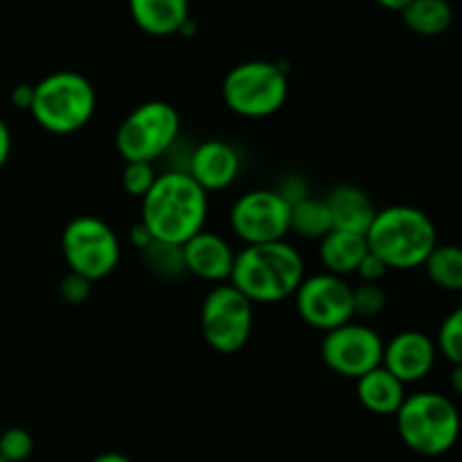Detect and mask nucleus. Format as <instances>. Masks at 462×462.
<instances>
[{"instance_id": "nucleus-18", "label": "nucleus", "mask_w": 462, "mask_h": 462, "mask_svg": "<svg viewBox=\"0 0 462 462\" xmlns=\"http://www.w3.org/2000/svg\"><path fill=\"white\" fill-rule=\"evenodd\" d=\"M356 395L370 413L395 415L406 400V386L383 365H379L356 379Z\"/></svg>"}, {"instance_id": "nucleus-19", "label": "nucleus", "mask_w": 462, "mask_h": 462, "mask_svg": "<svg viewBox=\"0 0 462 462\" xmlns=\"http://www.w3.org/2000/svg\"><path fill=\"white\" fill-rule=\"evenodd\" d=\"M365 253H368L365 235L332 230V233L320 239L319 255L325 266V273H332L337 278L356 273Z\"/></svg>"}, {"instance_id": "nucleus-3", "label": "nucleus", "mask_w": 462, "mask_h": 462, "mask_svg": "<svg viewBox=\"0 0 462 462\" xmlns=\"http://www.w3.org/2000/svg\"><path fill=\"white\" fill-rule=\"evenodd\" d=\"M365 244L388 269H418L436 248L438 233L427 212L411 206H391L377 210Z\"/></svg>"}, {"instance_id": "nucleus-20", "label": "nucleus", "mask_w": 462, "mask_h": 462, "mask_svg": "<svg viewBox=\"0 0 462 462\" xmlns=\"http://www.w3.org/2000/svg\"><path fill=\"white\" fill-rule=\"evenodd\" d=\"M400 14L404 25L420 36L445 34L454 21V12L447 0H411Z\"/></svg>"}, {"instance_id": "nucleus-2", "label": "nucleus", "mask_w": 462, "mask_h": 462, "mask_svg": "<svg viewBox=\"0 0 462 462\" xmlns=\"http://www.w3.org/2000/svg\"><path fill=\"white\" fill-rule=\"evenodd\" d=\"M305 280L300 253L282 242L255 244L235 253L230 284L251 302H280L293 296Z\"/></svg>"}, {"instance_id": "nucleus-35", "label": "nucleus", "mask_w": 462, "mask_h": 462, "mask_svg": "<svg viewBox=\"0 0 462 462\" xmlns=\"http://www.w3.org/2000/svg\"><path fill=\"white\" fill-rule=\"evenodd\" d=\"M462 365H454V373H451V382H454V391L460 393L462 391Z\"/></svg>"}, {"instance_id": "nucleus-10", "label": "nucleus", "mask_w": 462, "mask_h": 462, "mask_svg": "<svg viewBox=\"0 0 462 462\" xmlns=\"http://www.w3.org/2000/svg\"><path fill=\"white\" fill-rule=\"evenodd\" d=\"M291 203L278 189H251L235 201L230 226L246 246L282 242L289 235Z\"/></svg>"}, {"instance_id": "nucleus-15", "label": "nucleus", "mask_w": 462, "mask_h": 462, "mask_svg": "<svg viewBox=\"0 0 462 462\" xmlns=\"http://www.w3.org/2000/svg\"><path fill=\"white\" fill-rule=\"evenodd\" d=\"M185 271L208 282H224L230 280L235 264V253L221 235L201 230L183 244Z\"/></svg>"}, {"instance_id": "nucleus-29", "label": "nucleus", "mask_w": 462, "mask_h": 462, "mask_svg": "<svg viewBox=\"0 0 462 462\" xmlns=\"http://www.w3.org/2000/svg\"><path fill=\"white\" fill-rule=\"evenodd\" d=\"M386 271H388V266L383 264L377 255H373V253L368 251L365 253L364 260H361L356 273H359V278L364 280V282H379V280L386 275Z\"/></svg>"}, {"instance_id": "nucleus-12", "label": "nucleus", "mask_w": 462, "mask_h": 462, "mask_svg": "<svg viewBox=\"0 0 462 462\" xmlns=\"http://www.w3.org/2000/svg\"><path fill=\"white\" fill-rule=\"evenodd\" d=\"M296 310L310 328L329 332L355 319L352 287L332 273L305 278L296 289Z\"/></svg>"}, {"instance_id": "nucleus-26", "label": "nucleus", "mask_w": 462, "mask_h": 462, "mask_svg": "<svg viewBox=\"0 0 462 462\" xmlns=\"http://www.w3.org/2000/svg\"><path fill=\"white\" fill-rule=\"evenodd\" d=\"M156 179L158 174L153 170V162H126L125 171H122V188L131 197L144 199Z\"/></svg>"}, {"instance_id": "nucleus-25", "label": "nucleus", "mask_w": 462, "mask_h": 462, "mask_svg": "<svg viewBox=\"0 0 462 462\" xmlns=\"http://www.w3.org/2000/svg\"><path fill=\"white\" fill-rule=\"evenodd\" d=\"M386 300V291L377 282H361L356 289L352 287V311L361 319H373L382 314Z\"/></svg>"}, {"instance_id": "nucleus-1", "label": "nucleus", "mask_w": 462, "mask_h": 462, "mask_svg": "<svg viewBox=\"0 0 462 462\" xmlns=\"http://www.w3.org/2000/svg\"><path fill=\"white\" fill-rule=\"evenodd\" d=\"M208 192H203L188 171L161 174L143 199V221L152 239L183 246L206 230Z\"/></svg>"}, {"instance_id": "nucleus-27", "label": "nucleus", "mask_w": 462, "mask_h": 462, "mask_svg": "<svg viewBox=\"0 0 462 462\" xmlns=\"http://www.w3.org/2000/svg\"><path fill=\"white\" fill-rule=\"evenodd\" d=\"M34 451V438L21 427H12L0 436V458L5 462H25Z\"/></svg>"}, {"instance_id": "nucleus-4", "label": "nucleus", "mask_w": 462, "mask_h": 462, "mask_svg": "<svg viewBox=\"0 0 462 462\" xmlns=\"http://www.w3.org/2000/svg\"><path fill=\"white\" fill-rule=\"evenodd\" d=\"M397 433L413 454L438 458L454 449L460 431L458 409L440 393H415L395 413Z\"/></svg>"}, {"instance_id": "nucleus-8", "label": "nucleus", "mask_w": 462, "mask_h": 462, "mask_svg": "<svg viewBox=\"0 0 462 462\" xmlns=\"http://www.w3.org/2000/svg\"><path fill=\"white\" fill-rule=\"evenodd\" d=\"M61 251L72 273L81 278L102 280L120 264V239L106 221L81 215L63 228Z\"/></svg>"}, {"instance_id": "nucleus-13", "label": "nucleus", "mask_w": 462, "mask_h": 462, "mask_svg": "<svg viewBox=\"0 0 462 462\" xmlns=\"http://www.w3.org/2000/svg\"><path fill=\"white\" fill-rule=\"evenodd\" d=\"M436 343L418 329H406L383 346L382 365L402 383L422 382L436 364Z\"/></svg>"}, {"instance_id": "nucleus-30", "label": "nucleus", "mask_w": 462, "mask_h": 462, "mask_svg": "<svg viewBox=\"0 0 462 462\" xmlns=\"http://www.w3.org/2000/svg\"><path fill=\"white\" fill-rule=\"evenodd\" d=\"M32 97H34V86L30 84H18L12 90V104L16 108H21V111H30Z\"/></svg>"}, {"instance_id": "nucleus-14", "label": "nucleus", "mask_w": 462, "mask_h": 462, "mask_svg": "<svg viewBox=\"0 0 462 462\" xmlns=\"http://www.w3.org/2000/svg\"><path fill=\"white\" fill-rule=\"evenodd\" d=\"M188 174L203 192L228 188L239 174V153L224 140H208L189 156Z\"/></svg>"}, {"instance_id": "nucleus-34", "label": "nucleus", "mask_w": 462, "mask_h": 462, "mask_svg": "<svg viewBox=\"0 0 462 462\" xmlns=\"http://www.w3.org/2000/svg\"><path fill=\"white\" fill-rule=\"evenodd\" d=\"M377 3L382 5V7L393 9V12H402V9H404L411 0H377Z\"/></svg>"}, {"instance_id": "nucleus-24", "label": "nucleus", "mask_w": 462, "mask_h": 462, "mask_svg": "<svg viewBox=\"0 0 462 462\" xmlns=\"http://www.w3.org/2000/svg\"><path fill=\"white\" fill-rule=\"evenodd\" d=\"M451 365H462V311L456 310L442 320L438 329V346Z\"/></svg>"}, {"instance_id": "nucleus-7", "label": "nucleus", "mask_w": 462, "mask_h": 462, "mask_svg": "<svg viewBox=\"0 0 462 462\" xmlns=\"http://www.w3.org/2000/svg\"><path fill=\"white\" fill-rule=\"evenodd\" d=\"M180 131V117L171 104L152 99L135 106L122 120L116 147L126 162H153L170 152Z\"/></svg>"}, {"instance_id": "nucleus-28", "label": "nucleus", "mask_w": 462, "mask_h": 462, "mask_svg": "<svg viewBox=\"0 0 462 462\" xmlns=\"http://www.w3.org/2000/svg\"><path fill=\"white\" fill-rule=\"evenodd\" d=\"M90 284H93L90 280L81 278V275L72 273L70 271V273L61 280V284H59V296H61L68 305H81V302L88 300Z\"/></svg>"}, {"instance_id": "nucleus-16", "label": "nucleus", "mask_w": 462, "mask_h": 462, "mask_svg": "<svg viewBox=\"0 0 462 462\" xmlns=\"http://www.w3.org/2000/svg\"><path fill=\"white\" fill-rule=\"evenodd\" d=\"M325 203L332 217V228L343 233L365 235L377 215L373 199L356 185H338L329 192Z\"/></svg>"}, {"instance_id": "nucleus-5", "label": "nucleus", "mask_w": 462, "mask_h": 462, "mask_svg": "<svg viewBox=\"0 0 462 462\" xmlns=\"http://www.w3.org/2000/svg\"><path fill=\"white\" fill-rule=\"evenodd\" d=\"M32 117L43 131L70 135L84 129L95 113V90L84 75L59 70L34 84Z\"/></svg>"}, {"instance_id": "nucleus-11", "label": "nucleus", "mask_w": 462, "mask_h": 462, "mask_svg": "<svg viewBox=\"0 0 462 462\" xmlns=\"http://www.w3.org/2000/svg\"><path fill=\"white\" fill-rule=\"evenodd\" d=\"M320 356L332 373L359 379L382 365L383 341L373 328L350 320L341 328L325 332Z\"/></svg>"}, {"instance_id": "nucleus-23", "label": "nucleus", "mask_w": 462, "mask_h": 462, "mask_svg": "<svg viewBox=\"0 0 462 462\" xmlns=\"http://www.w3.org/2000/svg\"><path fill=\"white\" fill-rule=\"evenodd\" d=\"M143 262L153 275L165 280H176L180 275H185V260H183V248L176 246V244H165V242H152L143 248Z\"/></svg>"}, {"instance_id": "nucleus-33", "label": "nucleus", "mask_w": 462, "mask_h": 462, "mask_svg": "<svg viewBox=\"0 0 462 462\" xmlns=\"http://www.w3.org/2000/svg\"><path fill=\"white\" fill-rule=\"evenodd\" d=\"M90 462H131L125 454H117V451H106V454L95 456Z\"/></svg>"}, {"instance_id": "nucleus-36", "label": "nucleus", "mask_w": 462, "mask_h": 462, "mask_svg": "<svg viewBox=\"0 0 462 462\" xmlns=\"http://www.w3.org/2000/svg\"><path fill=\"white\" fill-rule=\"evenodd\" d=\"M0 462H5V460H3V458H0Z\"/></svg>"}, {"instance_id": "nucleus-32", "label": "nucleus", "mask_w": 462, "mask_h": 462, "mask_svg": "<svg viewBox=\"0 0 462 462\" xmlns=\"http://www.w3.org/2000/svg\"><path fill=\"white\" fill-rule=\"evenodd\" d=\"M149 242H152V235L147 233V228H144L143 224H138L131 228V244H134V246H138V251H143Z\"/></svg>"}, {"instance_id": "nucleus-9", "label": "nucleus", "mask_w": 462, "mask_h": 462, "mask_svg": "<svg viewBox=\"0 0 462 462\" xmlns=\"http://www.w3.org/2000/svg\"><path fill=\"white\" fill-rule=\"evenodd\" d=\"M201 332L219 355H235L253 332V302L233 284L210 289L201 307Z\"/></svg>"}, {"instance_id": "nucleus-31", "label": "nucleus", "mask_w": 462, "mask_h": 462, "mask_svg": "<svg viewBox=\"0 0 462 462\" xmlns=\"http://www.w3.org/2000/svg\"><path fill=\"white\" fill-rule=\"evenodd\" d=\"M9 153H12V134H9V126L0 117V167L9 161Z\"/></svg>"}, {"instance_id": "nucleus-17", "label": "nucleus", "mask_w": 462, "mask_h": 462, "mask_svg": "<svg viewBox=\"0 0 462 462\" xmlns=\"http://www.w3.org/2000/svg\"><path fill=\"white\" fill-rule=\"evenodd\" d=\"M135 25L152 36H170L189 23L188 0H129Z\"/></svg>"}, {"instance_id": "nucleus-21", "label": "nucleus", "mask_w": 462, "mask_h": 462, "mask_svg": "<svg viewBox=\"0 0 462 462\" xmlns=\"http://www.w3.org/2000/svg\"><path fill=\"white\" fill-rule=\"evenodd\" d=\"M332 217H329L325 199L302 197L291 203L289 210V233H296L302 239H323L332 233Z\"/></svg>"}, {"instance_id": "nucleus-22", "label": "nucleus", "mask_w": 462, "mask_h": 462, "mask_svg": "<svg viewBox=\"0 0 462 462\" xmlns=\"http://www.w3.org/2000/svg\"><path fill=\"white\" fill-rule=\"evenodd\" d=\"M422 266L436 287L445 291L462 289V251L456 244H436Z\"/></svg>"}, {"instance_id": "nucleus-6", "label": "nucleus", "mask_w": 462, "mask_h": 462, "mask_svg": "<svg viewBox=\"0 0 462 462\" xmlns=\"http://www.w3.org/2000/svg\"><path fill=\"white\" fill-rule=\"evenodd\" d=\"M226 106L242 117H269L284 106L289 95L287 75L271 61L235 66L221 86Z\"/></svg>"}]
</instances>
